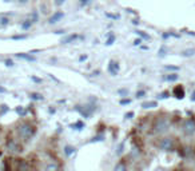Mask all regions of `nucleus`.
I'll use <instances>...</instances> for the list:
<instances>
[{
	"label": "nucleus",
	"mask_w": 195,
	"mask_h": 171,
	"mask_svg": "<svg viewBox=\"0 0 195 171\" xmlns=\"http://www.w3.org/2000/svg\"><path fill=\"white\" fill-rule=\"evenodd\" d=\"M16 112H17V114H19L20 116H24V115H25V112H27V111H25L23 107H17V108H16Z\"/></svg>",
	"instance_id": "b1692460"
},
{
	"label": "nucleus",
	"mask_w": 195,
	"mask_h": 171,
	"mask_svg": "<svg viewBox=\"0 0 195 171\" xmlns=\"http://www.w3.org/2000/svg\"><path fill=\"white\" fill-rule=\"evenodd\" d=\"M168 121L167 119H164V118H162V119H158L156 123H155V126H154V128H155V132L158 134H162V132H166V131L168 130Z\"/></svg>",
	"instance_id": "f03ea898"
},
{
	"label": "nucleus",
	"mask_w": 195,
	"mask_h": 171,
	"mask_svg": "<svg viewBox=\"0 0 195 171\" xmlns=\"http://www.w3.org/2000/svg\"><path fill=\"white\" fill-rule=\"evenodd\" d=\"M32 80H34V82H42V79H38V78H35V76H32Z\"/></svg>",
	"instance_id": "4c0bfd02"
},
{
	"label": "nucleus",
	"mask_w": 195,
	"mask_h": 171,
	"mask_svg": "<svg viewBox=\"0 0 195 171\" xmlns=\"http://www.w3.org/2000/svg\"><path fill=\"white\" fill-rule=\"evenodd\" d=\"M13 40H23V39H27V35H16V36H12Z\"/></svg>",
	"instance_id": "393cba45"
},
{
	"label": "nucleus",
	"mask_w": 195,
	"mask_h": 171,
	"mask_svg": "<svg viewBox=\"0 0 195 171\" xmlns=\"http://www.w3.org/2000/svg\"><path fill=\"white\" fill-rule=\"evenodd\" d=\"M174 95L178 98V99H182L183 95H185V92H183V88H182V87H176V88L174 90Z\"/></svg>",
	"instance_id": "9b49d317"
},
{
	"label": "nucleus",
	"mask_w": 195,
	"mask_h": 171,
	"mask_svg": "<svg viewBox=\"0 0 195 171\" xmlns=\"http://www.w3.org/2000/svg\"><path fill=\"white\" fill-rule=\"evenodd\" d=\"M194 54H195V50H193V48H191V50H185V51H183V56H193Z\"/></svg>",
	"instance_id": "412c9836"
},
{
	"label": "nucleus",
	"mask_w": 195,
	"mask_h": 171,
	"mask_svg": "<svg viewBox=\"0 0 195 171\" xmlns=\"http://www.w3.org/2000/svg\"><path fill=\"white\" fill-rule=\"evenodd\" d=\"M167 96H168V92H163V94H160L158 98H159V99H164V98H167Z\"/></svg>",
	"instance_id": "2f4dec72"
},
{
	"label": "nucleus",
	"mask_w": 195,
	"mask_h": 171,
	"mask_svg": "<svg viewBox=\"0 0 195 171\" xmlns=\"http://www.w3.org/2000/svg\"><path fill=\"white\" fill-rule=\"evenodd\" d=\"M44 171H60V167H59L58 163L51 162V163H48V165L46 166V170H44Z\"/></svg>",
	"instance_id": "1a4fd4ad"
},
{
	"label": "nucleus",
	"mask_w": 195,
	"mask_h": 171,
	"mask_svg": "<svg viewBox=\"0 0 195 171\" xmlns=\"http://www.w3.org/2000/svg\"><path fill=\"white\" fill-rule=\"evenodd\" d=\"M8 148L11 151H13V152H19V151H21V148L17 146V143H15L13 140H9L8 142Z\"/></svg>",
	"instance_id": "9d476101"
},
{
	"label": "nucleus",
	"mask_w": 195,
	"mask_h": 171,
	"mask_svg": "<svg viewBox=\"0 0 195 171\" xmlns=\"http://www.w3.org/2000/svg\"><path fill=\"white\" fill-rule=\"evenodd\" d=\"M103 139H104V136H103V135H98V136L92 138V140H91V142H102Z\"/></svg>",
	"instance_id": "bb28decb"
},
{
	"label": "nucleus",
	"mask_w": 195,
	"mask_h": 171,
	"mask_svg": "<svg viewBox=\"0 0 195 171\" xmlns=\"http://www.w3.org/2000/svg\"><path fill=\"white\" fill-rule=\"evenodd\" d=\"M75 110L79 111L80 115L84 116V118H90L91 114H92V111H94V107H91V106H84V108H80V106H76Z\"/></svg>",
	"instance_id": "20e7f679"
},
{
	"label": "nucleus",
	"mask_w": 195,
	"mask_h": 171,
	"mask_svg": "<svg viewBox=\"0 0 195 171\" xmlns=\"http://www.w3.org/2000/svg\"><path fill=\"white\" fill-rule=\"evenodd\" d=\"M71 127L72 128H75V130H83L84 128V123L83 122H76V123H72L71 125Z\"/></svg>",
	"instance_id": "dca6fc26"
},
{
	"label": "nucleus",
	"mask_w": 195,
	"mask_h": 171,
	"mask_svg": "<svg viewBox=\"0 0 195 171\" xmlns=\"http://www.w3.org/2000/svg\"><path fill=\"white\" fill-rule=\"evenodd\" d=\"M132 116H134V112H128V114H126V118H132Z\"/></svg>",
	"instance_id": "e433bc0d"
},
{
	"label": "nucleus",
	"mask_w": 195,
	"mask_h": 171,
	"mask_svg": "<svg viewBox=\"0 0 195 171\" xmlns=\"http://www.w3.org/2000/svg\"><path fill=\"white\" fill-rule=\"evenodd\" d=\"M119 103L122 104V106H124V104H130V103H131V100H130V99H122V100L119 102Z\"/></svg>",
	"instance_id": "cd10ccee"
},
{
	"label": "nucleus",
	"mask_w": 195,
	"mask_h": 171,
	"mask_svg": "<svg viewBox=\"0 0 195 171\" xmlns=\"http://www.w3.org/2000/svg\"><path fill=\"white\" fill-rule=\"evenodd\" d=\"M135 34H137V35H139V36H141V38H143V39H147V40H148V39H150V36L147 35V34H144V32H143V31H135Z\"/></svg>",
	"instance_id": "4be33fe9"
},
{
	"label": "nucleus",
	"mask_w": 195,
	"mask_h": 171,
	"mask_svg": "<svg viewBox=\"0 0 195 171\" xmlns=\"http://www.w3.org/2000/svg\"><path fill=\"white\" fill-rule=\"evenodd\" d=\"M90 2H91V0H80V4H82V6H86V4H88Z\"/></svg>",
	"instance_id": "f704fd0d"
},
{
	"label": "nucleus",
	"mask_w": 195,
	"mask_h": 171,
	"mask_svg": "<svg viewBox=\"0 0 195 171\" xmlns=\"http://www.w3.org/2000/svg\"><path fill=\"white\" fill-rule=\"evenodd\" d=\"M64 3V0H55V4L56 6H62Z\"/></svg>",
	"instance_id": "72a5a7b5"
},
{
	"label": "nucleus",
	"mask_w": 195,
	"mask_h": 171,
	"mask_svg": "<svg viewBox=\"0 0 195 171\" xmlns=\"http://www.w3.org/2000/svg\"><path fill=\"white\" fill-rule=\"evenodd\" d=\"M166 70H174V71H178V70H179V67H174V65H167Z\"/></svg>",
	"instance_id": "c756f323"
},
{
	"label": "nucleus",
	"mask_w": 195,
	"mask_h": 171,
	"mask_svg": "<svg viewBox=\"0 0 195 171\" xmlns=\"http://www.w3.org/2000/svg\"><path fill=\"white\" fill-rule=\"evenodd\" d=\"M185 132L186 134H193L194 131H195V122L194 121H191V119H189V121H186L185 122Z\"/></svg>",
	"instance_id": "39448f33"
},
{
	"label": "nucleus",
	"mask_w": 195,
	"mask_h": 171,
	"mask_svg": "<svg viewBox=\"0 0 195 171\" xmlns=\"http://www.w3.org/2000/svg\"><path fill=\"white\" fill-rule=\"evenodd\" d=\"M63 16H64V13H63V12H60V11H59V12H55L54 15L50 17V20H48V21H50L51 24H55V23H58V21L60 20V19H62V17H63Z\"/></svg>",
	"instance_id": "0eeeda50"
},
{
	"label": "nucleus",
	"mask_w": 195,
	"mask_h": 171,
	"mask_svg": "<svg viewBox=\"0 0 195 171\" xmlns=\"http://www.w3.org/2000/svg\"><path fill=\"white\" fill-rule=\"evenodd\" d=\"M6 65H8V67H12V65H13V61H12V60H6Z\"/></svg>",
	"instance_id": "473e14b6"
},
{
	"label": "nucleus",
	"mask_w": 195,
	"mask_h": 171,
	"mask_svg": "<svg viewBox=\"0 0 195 171\" xmlns=\"http://www.w3.org/2000/svg\"><path fill=\"white\" fill-rule=\"evenodd\" d=\"M17 58H21L24 60H28V61H35V58L31 56V55H25V54H16Z\"/></svg>",
	"instance_id": "f8f14e48"
},
{
	"label": "nucleus",
	"mask_w": 195,
	"mask_h": 171,
	"mask_svg": "<svg viewBox=\"0 0 195 171\" xmlns=\"http://www.w3.org/2000/svg\"><path fill=\"white\" fill-rule=\"evenodd\" d=\"M143 108H154L156 107V102H144V103L142 104Z\"/></svg>",
	"instance_id": "2eb2a0df"
},
{
	"label": "nucleus",
	"mask_w": 195,
	"mask_h": 171,
	"mask_svg": "<svg viewBox=\"0 0 195 171\" xmlns=\"http://www.w3.org/2000/svg\"><path fill=\"white\" fill-rule=\"evenodd\" d=\"M191 99H193V100H195V92L193 94V98H191Z\"/></svg>",
	"instance_id": "79ce46f5"
},
{
	"label": "nucleus",
	"mask_w": 195,
	"mask_h": 171,
	"mask_svg": "<svg viewBox=\"0 0 195 171\" xmlns=\"http://www.w3.org/2000/svg\"><path fill=\"white\" fill-rule=\"evenodd\" d=\"M108 72H110V74H111L112 76L118 75V72H119V64H118L116 61L111 60V61H110V64H108Z\"/></svg>",
	"instance_id": "423d86ee"
},
{
	"label": "nucleus",
	"mask_w": 195,
	"mask_h": 171,
	"mask_svg": "<svg viewBox=\"0 0 195 171\" xmlns=\"http://www.w3.org/2000/svg\"><path fill=\"white\" fill-rule=\"evenodd\" d=\"M29 96H31V99H34V100H43V96L38 92H32Z\"/></svg>",
	"instance_id": "a211bd4d"
},
{
	"label": "nucleus",
	"mask_w": 195,
	"mask_h": 171,
	"mask_svg": "<svg viewBox=\"0 0 195 171\" xmlns=\"http://www.w3.org/2000/svg\"><path fill=\"white\" fill-rule=\"evenodd\" d=\"M32 23H34V21H32V20H25L24 23L21 24V28H23V30H28V28L32 25Z\"/></svg>",
	"instance_id": "6ab92c4d"
},
{
	"label": "nucleus",
	"mask_w": 195,
	"mask_h": 171,
	"mask_svg": "<svg viewBox=\"0 0 195 171\" xmlns=\"http://www.w3.org/2000/svg\"><path fill=\"white\" fill-rule=\"evenodd\" d=\"M172 146H174V143H172L171 138H163V139L159 142V147L162 148V150H164V151L172 150Z\"/></svg>",
	"instance_id": "7ed1b4c3"
},
{
	"label": "nucleus",
	"mask_w": 195,
	"mask_h": 171,
	"mask_svg": "<svg viewBox=\"0 0 195 171\" xmlns=\"http://www.w3.org/2000/svg\"><path fill=\"white\" fill-rule=\"evenodd\" d=\"M80 38H82V36L73 34V35H69V36H67V38H64L63 40H62V43H63V44H68V43H71V42H73V40H76V39H80Z\"/></svg>",
	"instance_id": "6e6552de"
},
{
	"label": "nucleus",
	"mask_w": 195,
	"mask_h": 171,
	"mask_svg": "<svg viewBox=\"0 0 195 171\" xmlns=\"http://www.w3.org/2000/svg\"><path fill=\"white\" fill-rule=\"evenodd\" d=\"M19 2H21V3H25V2H27V0H19Z\"/></svg>",
	"instance_id": "37998d69"
},
{
	"label": "nucleus",
	"mask_w": 195,
	"mask_h": 171,
	"mask_svg": "<svg viewBox=\"0 0 195 171\" xmlns=\"http://www.w3.org/2000/svg\"><path fill=\"white\" fill-rule=\"evenodd\" d=\"M127 92H128L127 90H119V94H122V95H123V94H127Z\"/></svg>",
	"instance_id": "58836bf2"
},
{
	"label": "nucleus",
	"mask_w": 195,
	"mask_h": 171,
	"mask_svg": "<svg viewBox=\"0 0 195 171\" xmlns=\"http://www.w3.org/2000/svg\"><path fill=\"white\" fill-rule=\"evenodd\" d=\"M9 24V17L8 16H0V25H8Z\"/></svg>",
	"instance_id": "f3484780"
},
{
	"label": "nucleus",
	"mask_w": 195,
	"mask_h": 171,
	"mask_svg": "<svg viewBox=\"0 0 195 171\" xmlns=\"http://www.w3.org/2000/svg\"><path fill=\"white\" fill-rule=\"evenodd\" d=\"M86 59H87V56H86V55H84V56H80V58H79V60H80V61H83V60H86Z\"/></svg>",
	"instance_id": "ea45409f"
},
{
	"label": "nucleus",
	"mask_w": 195,
	"mask_h": 171,
	"mask_svg": "<svg viewBox=\"0 0 195 171\" xmlns=\"http://www.w3.org/2000/svg\"><path fill=\"white\" fill-rule=\"evenodd\" d=\"M142 43V39H137V40L134 42V46H139Z\"/></svg>",
	"instance_id": "c9c22d12"
},
{
	"label": "nucleus",
	"mask_w": 195,
	"mask_h": 171,
	"mask_svg": "<svg viewBox=\"0 0 195 171\" xmlns=\"http://www.w3.org/2000/svg\"><path fill=\"white\" fill-rule=\"evenodd\" d=\"M114 171H127V167L123 162H119L115 167H114Z\"/></svg>",
	"instance_id": "ddd939ff"
},
{
	"label": "nucleus",
	"mask_w": 195,
	"mask_h": 171,
	"mask_svg": "<svg viewBox=\"0 0 195 171\" xmlns=\"http://www.w3.org/2000/svg\"><path fill=\"white\" fill-rule=\"evenodd\" d=\"M146 95V91H138L137 92V96L138 98H142V96H144Z\"/></svg>",
	"instance_id": "c85d7f7f"
},
{
	"label": "nucleus",
	"mask_w": 195,
	"mask_h": 171,
	"mask_svg": "<svg viewBox=\"0 0 195 171\" xmlns=\"http://www.w3.org/2000/svg\"><path fill=\"white\" fill-rule=\"evenodd\" d=\"M114 40H115V36H114V35H110L108 39H107V42H106V44H107V46H111L112 43H114Z\"/></svg>",
	"instance_id": "5701e85b"
},
{
	"label": "nucleus",
	"mask_w": 195,
	"mask_h": 171,
	"mask_svg": "<svg viewBox=\"0 0 195 171\" xmlns=\"http://www.w3.org/2000/svg\"><path fill=\"white\" fill-rule=\"evenodd\" d=\"M123 148H124V143H120V144H119V147H118L116 155H122V152H123Z\"/></svg>",
	"instance_id": "a878e982"
},
{
	"label": "nucleus",
	"mask_w": 195,
	"mask_h": 171,
	"mask_svg": "<svg viewBox=\"0 0 195 171\" xmlns=\"http://www.w3.org/2000/svg\"><path fill=\"white\" fill-rule=\"evenodd\" d=\"M73 152H75V147H72V146H66L64 147V154L67 156H71Z\"/></svg>",
	"instance_id": "4468645a"
},
{
	"label": "nucleus",
	"mask_w": 195,
	"mask_h": 171,
	"mask_svg": "<svg viewBox=\"0 0 195 171\" xmlns=\"http://www.w3.org/2000/svg\"><path fill=\"white\" fill-rule=\"evenodd\" d=\"M55 34H58V35H62V34H64V31H56Z\"/></svg>",
	"instance_id": "a19ab883"
},
{
	"label": "nucleus",
	"mask_w": 195,
	"mask_h": 171,
	"mask_svg": "<svg viewBox=\"0 0 195 171\" xmlns=\"http://www.w3.org/2000/svg\"><path fill=\"white\" fill-rule=\"evenodd\" d=\"M17 134H19V136L23 140H29L32 136H34L35 128H34V126H31L29 123L24 122V123H21V125H19V127H17Z\"/></svg>",
	"instance_id": "f257e3e1"
},
{
	"label": "nucleus",
	"mask_w": 195,
	"mask_h": 171,
	"mask_svg": "<svg viewBox=\"0 0 195 171\" xmlns=\"http://www.w3.org/2000/svg\"><path fill=\"white\" fill-rule=\"evenodd\" d=\"M106 16L111 17V19H119V15H111V13H106Z\"/></svg>",
	"instance_id": "7c9ffc66"
},
{
	"label": "nucleus",
	"mask_w": 195,
	"mask_h": 171,
	"mask_svg": "<svg viewBox=\"0 0 195 171\" xmlns=\"http://www.w3.org/2000/svg\"><path fill=\"white\" fill-rule=\"evenodd\" d=\"M164 79H166L167 82H175L176 79H178V75H176V74H171V75L166 76V78H164Z\"/></svg>",
	"instance_id": "aec40b11"
}]
</instances>
